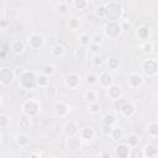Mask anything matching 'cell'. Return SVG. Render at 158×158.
Returning a JSON list of instances; mask_svg holds the SVG:
<instances>
[{"label": "cell", "instance_id": "cell-1", "mask_svg": "<svg viewBox=\"0 0 158 158\" xmlns=\"http://www.w3.org/2000/svg\"><path fill=\"white\" fill-rule=\"evenodd\" d=\"M105 7V17L109 19V21L118 22V20L122 16V5L117 1H109Z\"/></svg>", "mask_w": 158, "mask_h": 158}, {"label": "cell", "instance_id": "cell-2", "mask_svg": "<svg viewBox=\"0 0 158 158\" xmlns=\"http://www.w3.org/2000/svg\"><path fill=\"white\" fill-rule=\"evenodd\" d=\"M37 75L33 72H23L19 75V84L22 89H32L36 85Z\"/></svg>", "mask_w": 158, "mask_h": 158}, {"label": "cell", "instance_id": "cell-3", "mask_svg": "<svg viewBox=\"0 0 158 158\" xmlns=\"http://www.w3.org/2000/svg\"><path fill=\"white\" fill-rule=\"evenodd\" d=\"M122 31V26L118 23V22H112V21H109L105 27H104V32L105 35L109 37V38H117L120 36Z\"/></svg>", "mask_w": 158, "mask_h": 158}, {"label": "cell", "instance_id": "cell-4", "mask_svg": "<svg viewBox=\"0 0 158 158\" xmlns=\"http://www.w3.org/2000/svg\"><path fill=\"white\" fill-rule=\"evenodd\" d=\"M22 109H23V112L27 117H32V116H36L40 111V105L36 100L33 99H30V100H26L22 105Z\"/></svg>", "mask_w": 158, "mask_h": 158}, {"label": "cell", "instance_id": "cell-5", "mask_svg": "<svg viewBox=\"0 0 158 158\" xmlns=\"http://www.w3.org/2000/svg\"><path fill=\"white\" fill-rule=\"evenodd\" d=\"M142 72L147 77H154L158 72V64L154 59H144L142 62Z\"/></svg>", "mask_w": 158, "mask_h": 158}, {"label": "cell", "instance_id": "cell-6", "mask_svg": "<svg viewBox=\"0 0 158 158\" xmlns=\"http://www.w3.org/2000/svg\"><path fill=\"white\" fill-rule=\"evenodd\" d=\"M14 78H15V74L11 69H9V68H1L0 69V84L9 85L12 83Z\"/></svg>", "mask_w": 158, "mask_h": 158}, {"label": "cell", "instance_id": "cell-7", "mask_svg": "<svg viewBox=\"0 0 158 158\" xmlns=\"http://www.w3.org/2000/svg\"><path fill=\"white\" fill-rule=\"evenodd\" d=\"M28 44H30L31 48L37 49V48H40L43 44V37L40 33H33L28 38Z\"/></svg>", "mask_w": 158, "mask_h": 158}, {"label": "cell", "instance_id": "cell-8", "mask_svg": "<svg viewBox=\"0 0 158 158\" xmlns=\"http://www.w3.org/2000/svg\"><path fill=\"white\" fill-rule=\"evenodd\" d=\"M98 81H99L100 85L104 86V88H110V86L114 84V79H112V77H111L109 73H101V74L98 77Z\"/></svg>", "mask_w": 158, "mask_h": 158}, {"label": "cell", "instance_id": "cell-9", "mask_svg": "<svg viewBox=\"0 0 158 158\" xmlns=\"http://www.w3.org/2000/svg\"><path fill=\"white\" fill-rule=\"evenodd\" d=\"M115 153H116V156H117L118 158H127V157L130 156V148H128L127 144L120 143V144L116 146Z\"/></svg>", "mask_w": 158, "mask_h": 158}, {"label": "cell", "instance_id": "cell-10", "mask_svg": "<svg viewBox=\"0 0 158 158\" xmlns=\"http://www.w3.org/2000/svg\"><path fill=\"white\" fill-rule=\"evenodd\" d=\"M65 84L69 88H77L80 84V77L78 74H75V73L68 74L67 78H65Z\"/></svg>", "mask_w": 158, "mask_h": 158}, {"label": "cell", "instance_id": "cell-11", "mask_svg": "<svg viewBox=\"0 0 158 158\" xmlns=\"http://www.w3.org/2000/svg\"><path fill=\"white\" fill-rule=\"evenodd\" d=\"M64 133L68 136V137H72V136H77L78 133V126L74 121H68L65 125H64Z\"/></svg>", "mask_w": 158, "mask_h": 158}, {"label": "cell", "instance_id": "cell-12", "mask_svg": "<svg viewBox=\"0 0 158 158\" xmlns=\"http://www.w3.org/2000/svg\"><path fill=\"white\" fill-rule=\"evenodd\" d=\"M135 112H136L135 105H133L132 102H128V101H127V102L122 106V109L120 110V114H121L122 116H125V117H131Z\"/></svg>", "mask_w": 158, "mask_h": 158}, {"label": "cell", "instance_id": "cell-13", "mask_svg": "<svg viewBox=\"0 0 158 158\" xmlns=\"http://www.w3.org/2000/svg\"><path fill=\"white\" fill-rule=\"evenodd\" d=\"M81 146V138H79L78 136H72V137H68L67 139V147L72 151H75L78 148H80Z\"/></svg>", "mask_w": 158, "mask_h": 158}, {"label": "cell", "instance_id": "cell-14", "mask_svg": "<svg viewBox=\"0 0 158 158\" xmlns=\"http://www.w3.org/2000/svg\"><path fill=\"white\" fill-rule=\"evenodd\" d=\"M149 33H151V31H149V28H148L147 26H139V27L136 30V36H137V38H138L139 41H146V40H148Z\"/></svg>", "mask_w": 158, "mask_h": 158}, {"label": "cell", "instance_id": "cell-15", "mask_svg": "<svg viewBox=\"0 0 158 158\" xmlns=\"http://www.w3.org/2000/svg\"><path fill=\"white\" fill-rule=\"evenodd\" d=\"M142 83H143V79L138 73H132L128 75V84L132 88H138Z\"/></svg>", "mask_w": 158, "mask_h": 158}, {"label": "cell", "instance_id": "cell-16", "mask_svg": "<svg viewBox=\"0 0 158 158\" xmlns=\"http://www.w3.org/2000/svg\"><path fill=\"white\" fill-rule=\"evenodd\" d=\"M107 94H109V96H110L112 100H117V99L121 98L122 91H121V88H120V86L112 84L110 88H107Z\"/></svg>", "mask_w": 158, "mask_h": 158}, {"label": "cell", "instance_id": "cell-17", "mask_svg": "<svg viewBox=\"0 0 158 158\" xmlns=\"http://www.w3.org/2000/svg\"><path fill=\"white\" fill-rule=\"evenodd\" d=\"M54 111H56L57 115H59V116H64V115L68 114L69 107H68V105H67L65 102H63V101H58V102H56V105H54Z\"/></svg>", "mask_w": 158, "mask_h": 158}, {"label": "cell", "instance_id": "cell-18", "mask_svg": "<svg viewBox=\"0 0 158 158\" xmlns=\"http://www.w3.org/2000/svg\"><path fill=\"white\" fill-rule=\"evenodd\" d=\"M94 136H95V131L91 127H85L81 131V138L85 141H91L94 138Z\"/></svg>", "mask_w": 158, "mask_h": 158}, {"label": "cell", "instance_id": "cell-19", "mask_svg": "<svg viewBox=\"0 0 158 158\" xmlns=\"http://www.w3.org/2000/svg\"><path fill=\"white\" fill-rule=\"evenodd\" d=\"M142 152H143V156H146V157H154L157 154V147L152 146V144H147V146H144Z\"/></svg>", "mask_w": 158, "mask_h": 158}, {"label": "cell", "instance_id": "cell-20", "mask_svg": "<svg viewBox=\"0 0 158 158\" xmlns=\"http://www.w3.org/2000/svg\"><path fill=\"white\" fill-rule=\"evenodd\" d=\"M11 49L14 51V53L20 54V53H22L23 49H25V43H23L22 41H15V42L11 44Z\"/></svg>", "mask_w": 158, "mask_h": 158}, {"label": "cell", "instance_id": "cell-21", "mask_svg": "<svg viewBox=\"0 0 158 158\" xmlns=\"http://www.w3.org/2000/svg\"><path fill=\"white\" fill-rule=\"evenodd\" d=\"M138 143H139V136L138 135L132 133L127 137V146L128 147H137Z\"/></svg>", "mask_w": 158, "mask_h": 158}, {"label": "cell", "instance_id": "cell-22", "mask_svg": "<svg viewBox=\"0 0 158 158\" xmlns=\"http://www.w3.org/2000/svg\"><path fill=\"white\" fill-rule=\"evenodd\" d=\"M109 136L111 137L112 141H120L122 138V136H123V131L121 128H112L111 130V133Z\"/></svg>", "mask_w": 158, "mask_h": 158}, {"label": "cell", "instance_id": "cell-23", "mask_svg": "<svg viewBox=\"0 0 158 158\" xmlns=\"http://www.w3.org/2000/svg\"><path fill=\"white\" fill-rule=\"evenodd\" d=\"M36 84L38 85V86H48V84H49V79H48V77H46V75H43V74H41V75H37V79H36Z\"/></svg>", "mask_w": 158, "mask_h": 158}, {"label": "cell", "instance_id": "cell-24", "mask_svg": "<svg viewBox=\"0 0 158 158\" xmlns=\"http://www.w3.org/2000/svg\"><path fill=\"white\" fill-rule=\"evenodd\" d=\"M52 53H53V56H56V57H62V56L64 54V48H63V46H60V44H54V46L52 47Z\"/></svg>", "mask_w": 158, "mask_h": 158}, {"label": "cell", "instance_id": "cell-25", "mask_svg": "<svg viewBox=\"0 0 158 158\" xmlns=\"http://www.w3.org/2000/svg\"><path fill=\"white\" fill-rule=\"evenodd\" d=\"M148 133L151 135V136H153V137H156L157 135H158V123L157 122H151L149 125H148Z\"/></svg>", "mask_w": 158, "mask_h": 158}, {"label": "cell", "instance_id": "cell-26", "mask_svg": "<svg viewBox=\"0 0 158 158\" xmlns=\"http://www.w3.org/2000/svg\"><path fill=\"white\" fill-rule=\"evenodd\" d=\"M54 73H56V68H54V65H52V64H47V65L43 67V75H46V77H51V75H53Z\"/></svg>", "mask_w": 158, "mask_h": 158}, {"label": "cell", "instance_id": "cell-27", "mask_svg": "<svg viewBox=\"0 0 158 158\" xmlns=\"http://www.w3.org/2000/svg\"><path fill=\"white\" fill-rule=\"evenodd\" d=\"M102 121H104V125H107V126H112V125L115 123L116 118H115V116H114L112 114H106V115L104 116Z\"/></svg>", "mask_w": 158, "mask_h": 158}, {"label": "cell", "instance_id": "cell-28", "mask_svg": "<svg viewBox=\"0 0 158 158\" xmlns=\"http://www.w3.org/2000/svg\"><path fill=\"white\" fill-rule=\"evenodd\" d=\"M126 102H127V100H126V99H122V98H120V99H117V100H114V107H115V110H116L117 112H120V110L122 109V106H123Z\"/></svg>", "mask_w": 158, "mask_h": 158}, {"label": "cell", "instance_id": "cell-29", "mask_svg": "<svg viewBox=\"0 0 158 158\" xmlns=\"http://www.w3.org/2000/svg\"><path fill=\"white\" fill-rule=\"evenodd\" d=\"M16 142H17V144H20V146H26V144L28 143V136L25 135V133H21V135H19V136L16 137Z\"/></svg>", "mask_w": 158, "mask_h": 158}, {"label": "cell", "instance_id": "cell-30", "mask_svg": "<svg viewBox=\"0 0 158 158\" xmlns=\"http://www.w3.org/2000/svg\"><path fill=\"white\" fill-rule=\"evenodd\" d=\"M85 99H86L88 101H90V104L95 102V101H96V94H95V91H94V90H88V91H85Z\"/></svg>", "mask_w": 158, "mask_h": 158}, {"label": "cell", "instance_id": "cell-31", "mask_svg": "<svg viewBox=\"0 0 158 158\" xmlns=\"http://www.w3.org/2000/svg\"><path fill=\"white\" fill-rule=\"evenodd\" d=\"M19 126H20V128H22V130H27V128L30 127V118H28L27 116L20 118V121H19Z\"/></svg>", "mask_w": 158, "mask_h": 158}, {"label": "cell", "instance_id": "cell-32", "mask_svg": "<svg viewBox=\"0 0 158 158\" xmlns=\"http://www.w3.org/2000/svg\"><path fill=\"white\" fill-rule=\"evenodd\" d=\"M131 158H143V152H142V149H139L138 147H133L132 153H131Z\"/></svg>", "mask_w": 158, "mask_h": 158}, {"label": "cell", "instance_id": "cell-33", "mask_svg": "<svg viewBox=\"0 0 158 158\" xmlns=\"http://www.w3.org/2000/svg\"><path fill=\"white\" fill-rule=\"evenodd\" d=\"M85 81H86L88 84H90V85L96 84V83H98V77H96L95 74H88V75L85 77Z\"/></svg>", "mask_w": 158, "mask_h": 158}, {"label": "cell", "instance_id": "cell-34", "mask_svg": "<svg viewBox=\"0 0 158 158\" xmlns=\"http://www.w3.org/2000/svg\"><path fill=\"white\" fill-rule=\"evenodd\" d=\"M86 5H88V2L84 1V0H75V1L73 2V6H74L75 9H79V10L86 7Z\"/></svg>", "mask_w": 158, "mask_h": 158}, {"label": "cell", "instance_id": "cell-35", "mask_svg": "<svg viewBox=\"0 0 158 158\" xmlns=\"http://www.w3.org/2000/svg\"><path fill=\"white\" fill-rule=\"evenodd\" d=\"M89 110H90V112H91V114L96 115V114H99V112H100V105H99L98 102H93V104H90V105H89Z\"/></svg>", "mask_w": 158, "mask_h": 158}, {"label": "cell", "instance_id": "cell-36", "mask_svg": "<svg viewBox=\"0 0 158 158\" xmlns=\"http://www.w3.org/2000/svg\"><path fill=\"white\" fill-rule=\"evenodd\" d=\"M79 42H80L83 46H88V44L90 43V37H89L86 33H83V35H80V37H79Z\"/></svg>", "mask_w": 158, "mask_h": 158}, {"label": "cell", "instance_id": "cell-37", "mask_svg": "<svg viewBox=\"0 0 158 158\" xmlns=\"http://www.w3.org/2000/svg\"><path fill=\"white\" fill-rule=\"evenodd\" d=\"M68 25H69V27H70V28L75 30V28H78V27H79V20H78L77 17H72V19H69Z\"/></svg>", "mask_w": 158, "mask_h": 158}, {"label": "cell", "instance_id": "cell-38", "mask_svg": "<svg viewBox=\"0 0 158 158\" xmlns=\"http://www.w3.org/2000/svg\"><path fill=\"white\" fill-rule=\"evenodd\" d=\"M142 49L144 53H151L153 51V43L152 42H146L143 46H142Z\"/></svg>", "mask_w": 158, "mask_h": 158}, {"label": "cell", "instance_id": "cell-39", "mask_svg": "<svg viewBox=\"0 0 158 158\" xmlns=\"http://www.w3.org/2000/svg\"><path fill=\"white\" fill-rule=\"evenodd\" d=\"M58 10H59L60 14H67L68 10H69V6H68V4H65V2H60V4L58 5Z\"/></svg>", "mask_w": 158, "mask_h": 158}, {"label": "cell", "instance_id": "cell-40", "mask_svg": "<svg viewBox=\"0 0 158 158\" xmlns=\"http://www.w3.org/2000/svg\"><path fill=\"white\" fill-rule=\"evenodd\" d=\"M9 117L6 115H0V127H6L9 125Z\"/></svg>", "mask_w": 158, "mask_h": 158}, {"label": "cell", "instance_id": "cell-41", "mask_svg": "<svg viewBox=\"0 0 158 158\" xmlns=\"http://www.w3.org/2000/svg\"><path fill=\"white\" fill-rule=\"evenodd\" d=\"M107 64H109V67H110L111 69H116V68L118 67V59H116V58H111V59H109Z\"/></svg>", "mask_w": 158, "mask_h": 158}, {"label": "cell", "instance_id": "cell-42", "mask_svg": "<svg viewBox=\"0 0 158 158\" xmlns=\"http://www.w3.org/2000/svg\"><path fill=\"white\" fill-rule=\"evenodd\" d=\"M90 41H93V43H95V44H99L100 46V43L102 42V37L100 36V35H98V33H95L91 38H90Z\"/></svg>", "mask_w": 158, "mask_h": 158}, {"label": "cell", "instance_id": "cell-43", "mask_svg": "<svg viewBox=\"0 0 158 158\" xmlns=\"http://www.w3.org/2000/svg\"><path fill=\"white\" fill-rule=\"evenodd\" d=\"M95 14H96V16H99V17H105V7H104V6H99V7L96 9Z\"/></svg>", "mask_w": 158, "mask_h": 158}, {"label": "cell", "instance_id": "cell-44", "mask_svg": "<svg viewBox=\"0 0 158 158\" xmlns=\"http://www.w3.org/2000/svg\"><path fill=\"white\" fill-rule=\"evenodd\" d=\"M93 64H94L95 67H100V65L102 64V59H101V57L95 56V57H94V59H93Z\"/></svg>", "mask_w": 158, "mask_h": 158}, {"label": "cell", "instance_id": "cell-45", "mask_svg": "<svg viewBox=\"0 0 158 158\" xmlns=\"http://www.w3.org/2000/svg\"><path fill=\"white\" fill-rule=\"evenodd\" d=\"M75 56H77L79 59H83V58H84V56H85V49H84V48L77 49V52H75Z\"/></svg>", "mask_w": 158, "mask_h": 158}, {"label": "cell", "instance_id": "cell-46", "mask_svg": "<svg viewBox=\"0 0 158 158\" xmlns=\"http://www.w3.org/2000/svg\"><path fill=\"white\" fill-rule=\"evenodd\" d=\"M111 130H112V126H107V125L102 126V133L106 135V136H109L111 133Z\"/></svg>", "mask_w": 158, "mask_h": 158}, {"label": "cell", "instance_id": "cell-47", "mask_svg": "<svg viewBox=\"0 0 158 158\" xmlns=\"http://www.w3.org/2000/svg\"><path fill=\"white\" fill-rule=\"evenodd\" d=\"M99 49H100V46H99V44L90 43V52H91V53H98Z\"/></svg>", "mask_w": 158, "mask_h": 158}, {"label": "cell", "instance_id": "cell-48", "mask_svg": "<svg viewBox=\"0 0 158 158\" xmlns=\"http://www.w3.org/2000/svg\"><path fill=\"white\" fill-rule=\"evenodd\" d=\"M28 158H41V152H38V149H36V151H33V152L30 154Z\"/></svg>", "mask_w": 158, "mask_h": 158}, {"label": "cell", "instance_id": "cell-49", "mask_svg": "<svg viewBox=\"0 0 158 158\" xmlns=\"http://www.w3.org/2000/svg\"><path fill=\"white\" fill-rule=\"evenodd\" d=\"M101 158H111V154L109 152H102L101 153Z\"/></svg>", "mask_w": 158, "mask_h": 158}, {"label": "cell", "instance_id": "cell-50", "mask_svg": "<svg viewBox=\"0 0 158 158\" xmlns=\"http://www.w3.org/2000/svg\"><path fill=\"white\" fill-rule=\"evenodd\" d=\"M0 138H1V135H0Z\"/></svg>", "mask_w": 158, "mask_h": 158}]
</instances>
